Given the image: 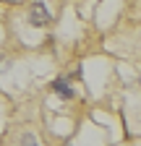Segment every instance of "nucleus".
Returning <instances> with one entry per match:
<instances>
[{
    "instance_id": "nucleus-1",
    "label": "nucleus",
    "mask_w": 141,
    "mask_h": 146,
    "mask_svg": "<svg viewBox=\"0 0 141 146\" xmlns=\"http://www.w3.org/2000/svg\"><path fill=\"white\" fill-rule=\"evenodd\" d=\"M26 21L34 29H45V26L52 24V16H50V11H47V5L42 3V0H34L31 8H29V13H26Z\"/></svg>"
},
{
    "instance_id": "nucleus-2",
    "label": "nucleus",
    "mask_w": 141,
    "mask_h": 146,
    "mask_svg": "<svg viewBox=\"0 0 141 146\" xmlns=\"http://www.w3.org/2000/svg\"><path fill=\"white\" fill-rule=\"evenodd\" d=\"M50 89L52 91H58V94L63 97V99H73V89L68 86V76H60V78H55L50 84Z\"/></svg>"
},
{
    "instance_id": "nucleus-3",
    "label": "nucleus",
    "mask_w": 141,
    "mask_h": 146,
    "mask_svg": "<svg viewBox=\"0 0 141 146\" xmlns=\"http://www.w3.org/2000/svg\"><path fill=\"white\" fill-rule=\"evenodd\" d=\"M19 146H39V143H37V138H34L31 133H26V136H21V141H19Z\"/></svg>"
}]
</instances>
